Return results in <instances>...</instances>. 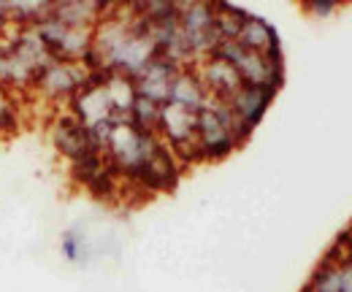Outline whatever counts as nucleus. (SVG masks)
<instances>
[{
  "label": "nucleus",
  "instance_id": "7ed1b4c3",
  "mask_svg": "<svg viewBox=\"0 0 352 292\" xmlns=\"http://www.w3.org/2000/svg\"><path fill=\"white\" fill-rule=\"evenodd\" d=\"M52 144H54V149H57L65 160H71V163L82 160L89 152H100V149L92 146L87 127L82 125L68 109L60 111V114H54V120H52Z\"/></svg>",
  "mask_w": 352,
  "mask_h": 292
},
{
  "label": "nucleus",
  "instance_id": "ddd939ff",
  "mask_svg": "<svg viewBox=\"0 0 352 292\" xmlns=\"http://www.w3.org/2000/svg\"><path fill=\"white\" fill-rule=\"evenodd\" d=\"M307 11H311L314 16H328L336 11V0H311L307 3Z\"/></svg>",
  "mask_w": 352,
  "mask_h": 292
},
{
  "label": "nucleus",
  "instance_id": "0eeeda50",
  "mask_svg": "<svg viewBox=\"0 0 352 292\" xmlns=\"http://www.w3.org/2000/svg\"><path fill=\"white\" fill-rule=\"evenodd\" d=\"M276 92H279V89H274V87H250V84H244V87L228 100V106H230V111L236 114V120H239L241 125L255 130L258 122L263 120V114L268 111L271 100L276 98Z\"/></svg>",
  "mask_w": 352,
  "mask_h": 292
},
{
  "label": "nucleus",
  "instance_id": "20e7f679",
  "mask_svg": "<svg viewBox=\"0 0 352 292\" xmlns=\"http://www.w3.org/2000/svg\"><path fill=\"white\" fill-rule=\"evenodd\" d=\"M182 68L176 65L174 60H168L166 54L157 52V57L133 79L135 84V95L138 98H146L157 106L168 103V95H171V84H174V76Z\"/></svg>",
  "mask_w": 352,
  "mask_h": 292
},
{
  "label": "nucleus",
  "instance_id": "423d86ee",
  "mask_svg": "<svg viewBox=\"0 0 352 292\" xmlns=\"http://www.w3.org/2000/svg\"><path fill=\"white\" fill-rule=\"evenodd\" d=\"M195 71H198V76H201V82H204V87H206V92H209L212 100L228 103V100L244 87L239 71H236L230 63L214 57V54L198 60V63H195Z\"/></svg>",
  "mask_w": 352,
  "mask_h": 292
},
{
  "label": "nucleus",
  "instance_id": "f257e3e1",
  "mask_svg": "<svg viewBox=\"0 0 352 292\" xmlns=\"http://www.w3.org/2000/svg\"><path fill=\"white\" fill-rule=\"evenodd\" d=\"M233 127H236V114L222 100H209L198 111L195 141H198L201 163H217L239 149V144L233 138Z\"/></svg>",
  "mask_w": 352,
  "mask_h": 292
},
{
  "label": "nucleus",
  "instance_id": "6e6552de",
  "mask_svg": "<svg viewBox=\"0 0 352 292\" xmlns=\"http://www.w3.org/2000/svg\"><path fill=\"white\" fill-rule=\"evenodd\" d=\"M209 100H212V98H209L206 87H204V82H201V76H198L195 65L182 68V71L174 76L168 103H176V106H182V109H187V111H195V114H198Z\"/></svg>",
  "mask_w": 352,
  "mask_h": 292
},
{
  "label": "nucleus",
  "instance_id": "9d476101",
  "mask_svg": "<svg viewBox=\"0 0 352 292\" xmlns=\"http://www.w3.org/2000/svg\"><path fill=\"white\" fill-rule=\"evenodd\" d=\"M103 89H106V95H109V103H111L117 120H128V117H131L133 103H135V98H138V95H135V84H133V79L120 76V74L111 71V76L106 79Z\"/></svg>",
  "mask_w": 352,
  "mask_h": 292
},
{
  "label": "nucleus",
  "instance_id": "1a4fd4ad",
  "mask_svg": "<svg viewBox=\"0 0 352 292\" xmlns=\"http://www.w3.org/2000/svg\"><path fill=\"white\" fill-rule=\"evenodd\" d=\"M236 41L241 43L244 49H250V52L268 54V57H282V46H279L276 30L265 19H261V16H252L250 14V19L244 22V27H241V33H239Z\"/></svg>",
  "mask_w": 352,
  "mask_h": 292
},
{
  "label": "nucleus",
  "instance_id": "f8f14e48",
  "mask_svg": "<svg viewBox=\"0 0 352 292\" xmlns=\"http://www.w3.org/2000/svg\"><path fill=\"white\" fill-rule=\"evenodd\" d=\"M60 251L68 262H76V265H87L89 260V241L79 233V230H65L63 233V241H60Z\"/></svg>",
  "mask_w": 352,
  "mask_h": 292
},
{
  "label": "nucleus",
  "instance_id": "39448f33",
  "mask_svg": "<svg viewBox=\"0 0 352 292\" xmlns=\"http://www.w3.org/2000/svg\"><path fill=\"white\" fill-rule=\"evenodd\" d=\"M68 111L87 127H98V125H106V122H117V114L109 103V95L103 89V84H92L87 79V84L71 98L68 103Z\"/></svg>",
  "mask_w": 352,
  "mask_h": 292
},
{
  "label": "nucleus",
  "instance_id": "9b49d317",
  "mask_svg": "<svg viewBox=\"0 0 352 292\" xmlns=\"http://www.w3.org/2000/svg\"><path fill=\"white\" fill-rule=\"evenodd\" d=\"M128 120H131L135 127L146 130V133H157L160 106H157V103H152V100H146V98H135V103H133L131 117H128Z\"/></svg>",
  "mask_w": 352,
  "mask_h": 292
},
{
  "label": "nucleus",
  "instance_id": "f03ea898",
  "mask_svg": "<svg viewBox=\"0 0 352 292\" xmlns=\"http://www.w3.org/2000/svg\"><path fill=\"white\" fill-rule=\"evenodd\" d=\"M89 71L82 63H65V60H52L36 79L33 89L44 95L49 103H71V98L87 84Z\"/></svg>",
  "mask_w": 352,
  "mask_h": 292
}]
</instances>
